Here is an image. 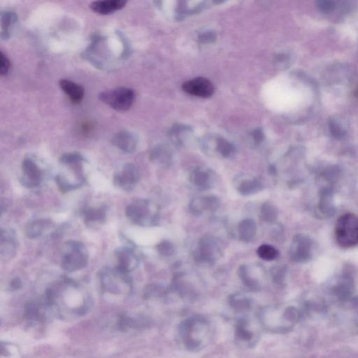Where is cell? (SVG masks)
<instances>
[{"instance_id": "7c38bea8", "label": "cell", "mask_w": 358, "mask_h": 358, "mask_svg": "<svg viewBox=\"0 0 358 358\" xmlns=\"http://www.w3.org/2000/svg\"><path fill=\"white\" fill-rule=\"evenodd\" d=\"M221 206V201L216 196H202L193 199L189 204V210L193 215L199 216L204 212H213Z\"/></svg>"}, {"instance_id": "2e32d148", "label": "cell", "mask_w": 358, "mask_h": 358, "mask_svg": "<svg viewBox=\"0 0 358 358\" xmlns=\"http://www.w3.org/2000/svg\"><path fill=\"white\" fill-rule=\"evenodd\" d=\"M213 172L204 168H197L191 172L189 181L191 183L200 189H208L214 183Z\"/></svg>"}, {"instance_id": "9c48e42d", "label": "cell", "mask_w": 358, "mask_h": 358, "mask_svg": "<svg viewBox=\"0 0 358 358\" xmlns=\"http://www.w3.org/2000/svg\"><path fill=\"white\" fill-rule=\"evenodd\" d=\"M139 173L133 164H126L115 174V184L125 191H130L135 187L139 180Z\"/></svg>"}, {"instance_id": "8d00e7d4", "label": "cell", "mask_w": 358, "mask_h": 358, "mask_svg": "<svg viewBox=\"0 0 358 358\" xmlns=\"http://www.w3.org/2000/svg\"><path fill=\"white\" fill-rule=\"evenodd\" d=\"M271 273L273 282L279 284V283H282L283 279H284L286 269L283 267H275L271 269Z\"/></svg>"}, {"instance_id": "7bdbcfd3", "label": "cell", "mask_w": 358, "mask_h": 358, "mask_svg": "<svg viewBox=\"0 0 358 358\" xmlns=\"http://www.w3.org/2000/svg\"><path fill=\"white\" fill-rule=\"evenodd\" d=\"M263 134L260 131L256 132L254 134V139L256 142L259 143L263 140Z\"/></svg>"}, {"instance_id": "484cf974", "label": "cell", "mask_w": 358, "mask_h": 358, "mask_svg": "<svg viewBox=\"0 0 358 358\" xmlns=\"http://www.w3.org/2000/svg\"><path fill=\"white\" fill-rule=\"evenodd\" d=\"M84 219L89 226H95L105 221L106 212L102 208H89L84 212Z\"/></svg>"}, {"instance_id": "4fadbf2b", "label": "cell", "mask_w": 358, "mask_h": 358, "mask_svg": "<svg viewBox=\"0 0 358 358\" xmlns=\"http://www.w3.org/2000/svg\"><path fill=\"white\" fill-rule=\"evenodd\" d=\"M41 180V172L35 162L30 158L24 160L22 164L21 182L28 187H36Z\"/></svg>"}, {"instance_id": "ab89813d", "label": "cell", "mask_w": 358, "mask_h": 358, "mask_svg": "<svg viewBox=\"0 0 358 358\" xmlns=\"http://www.w3.org/2000/svg\"><path fill=\"white\" fill-rule=\"evenodd\" d=\"M330 128L331 133L335 138H341L345 134L344 130L340 127V125H338V122H335L334 120H332L330 122Z\"/></svg>"}, {"instance_id": "ac0fdd59", "label": "cell", "mask_w": 358, "mask_h": 358, "mask_svg": "<svg viewBox=\"0 0 358 358\" xmlns=\"http://www.w3.org/2000/svg\"><path fill=\"white\" fill-rule=\"evenodd\" d=\"M61 89L74 104H79L84 97V89L81 86L70 80L63 79L60 81Z\"/></svg>"}, {"instance_id": "ba28073f", "label": "cell", "mask_w": 358, "mask_h": 358, "mask_svg": "<svg viewBox=\"0 0 358 358\" xmlns=\"http://www.w3.org/2000/svg\"><path fill=\"white\" fill-rule=\"evenodd\" d=\"M221 243L212 237H204L200 239L194 252L195 260L208 264L217 261L221 257Z\"/></svg>"}, {"instance_id": "f1b7e54d", "label": "cell", "mask_w": 358, "mask_h": 358, "mask_svg": "<svg viewBox=\"0 0 358 358\" xmlns=\"http://www.w3.org/2000/svg\"><path fill=\"white\" fill-rule=\"evenodd\" d=\"M18 18L14 13L5 12L2 14L1 18V37L2 39H7L9 37V31L10 28L15 23H16Z\"/></svg>"}, {"instance_id": "d590c367", "label": "cell", "mask_w": 358, "mask_h": 358, "mask_svg": "<svg viewBox=\"0 0 358 358\" xmlns=\"http://www.w3.org/2000/svg\"><path fill=\"white\" fill-rule=\"evenodd\" d=\"M83 158L81 154L77 153H67L64 156L61 157L60 161L65 164L72 165V164H80L83 161Z\"/></svg>"}, {"instance_id": "b9f144b4", "label": "cell", "mask_w": 358, "mask_h": 358, "mask_svg": "<svg viewBox=\"0 0 358 358\" xmlns=\"http://www.w3.org/2000/svg\"><path fill=\"white\" fill-rule=\"evenodd\" d=\"M10 287L12 290H18L21 287V281L18 278L13 279L10 283Z\"/></svg>"}, {"instance_id": "8992f818", "label": "cell", "mask_w": 358, "mask_h": 358, "mask_svg": "<svg viewBox=\"0 0 358 358\" xmlns=\"http://www.w3.org/2000/svg\"><path fill=\"white\" fill-rule=\"evenodd\" d=\"M99 100L118 112H125L133 106L135 99V93L128 88H118L101 92L99 95Z\"/></svg>"}, {"instance_id": "9a60e30c", "label": "cell", "mask_w": 358, "mask_h": 358, "mask_svg": "<svg viewBox=\"0 0 358 358\" xmlns=\"http://www.w3.org/2000/svg\"><path fill=\"white\" fill-rule=\"evenodd\" d=\"M113 144L124 152L132 153L137 147L138 139L135 134L127 130L118 132L113 137Z\"/></svg>"}, {"instance_id": "74e56055", "label": "cell", "mask_w": 358, "mask_h": 358, "mask_svg": "<svg viewBox=\"0 0 358 358\" xmlns=\"http://www.w3.org/2000/svg\"><path fill=\"white\" fill-rule=\"evenodd\" d=\"M11 63L8 57L4 54L3 52L0 53V74L5 76L8 74L10 70Z\"/></svg>"}, {"instance_id": "6da1fadb", "label": "cell", "mask_w": 358, "mask_h": 358, "mask_svg": "<svg viewBox=\"0 0 358 358\" xmlns=\"http://www.w3.org/2000/svg\"><path fill=\"white\" fill-rule=\"evenodd\" d=\"M179 334L187 350L198 351L208 345L213 336V328L208 319L197 315L181 323Z\"/></svg>"}, {"instance_id": "8fae6325", "label": "cell", "mask_w": 358, "mask_h": 358, "mask_svg": "<svg viewBox=\"0 0 358 358\" xmlns=\"http://www.w3.org/2000/svg\"><path fill=\"white\" fill-rule=\"evenodd\" d=\"M183 89L185 93L189 95L202 98H208L214 93L213 83L209 80L202 77L195 78L185 82L183 85Z\"/></svg>"}, {"instance_id": "d6a6232c", "label": "cell", "mask_w": 358, "mask_h": 358, "mask_svg": "<svg viewBox=\"0 0 358 358\" xmlns=\"http://www.w3.org/2000/svg\"><path fill=\"white\" fill-rule=\"evenodd\" d=\"M25 313L27 318L32 320H41V315L39 313V304L36 302H29L25 307Z\"/></svg>"}, {"instance_id": "e0dca14e", "label": "cell", "mask_w": 358, "mask_h": 358, "mask_svg": "<svg viewBox=\"0 0 358 358\" xmlns=\"http://www.w3.org/2000/svg\"><path fill=\"white\" fill-rule=\"evenodd\" d=\"M127 2L122 0H104L93 2L90 7L94 12L101 15H109L120 10L125 7Z\"/></svg>"}, {"instance_id": "30bf717a", "label": "cell", "mask_w": 358, "mask_h": 358, "mask_svg": "<svg viewBox=\"0 0 358 358\" xmlns=\"http://www.w3.org/2000/svg\"><path fill=\"white\" fill-rule=\"evenodd\" d=\"M311 241L304 235H298L294 237L291 244L290 256L297 262H304L310 259L311 256Z\"/></svg>"}, {"instance_id": "f546056e", "label": "cell", "mask_w": 358, "mask_h": 358, "mask_svg": "<svg viewBox=\"0 0 358 358\" xmlns=\"http://www.w3.org/2000/svg\"><path fill=\"white\" fill-rule=\"evenodd\" d=\"M260 216L262 221L266 223H275L278 218L277 208L271 203H264L260 208Z\"/></svg>"}, {"instance_id": "f35d334b", "label": "cell", "mask_w": 358, "mask_h": 358, "mask_svg": "<svg viewBox=\"0 0 358 358\" xmlns=\"http://www.w3.org/2000/svg\"><path fill=\"white\" fill-rule=\"evenodd\" d=\"M318 8L324 13H329L334 9L335 4L332 1H319L317 3Z\"/></svg>"}, {"instance_id": "7402d4cb", "label": "cell", "mask_w": 358, "mask_h": 358, "mask_svg": "<svg viewBox=\"0 0 358 358\" xmlns=\"http://www.w3.org/2000/svg\"><path fill=\"white\" fill-rule=\"evenodd\" d=\"M332 195V189L329 187L323 189L320 194L319 209L327 216H332L335 212Z\"/></svg>"}, {"instance_id": "ffe728a7", "label": "cell", "mask_w": 358, "mask_h": 358, "mask_svg": "<svg viewBox=\"0 0 358 358\" xmlns=\"http://www.w3.org/2000/svg\"><path fill=\"white\" fill-rule=\"evenodd\" d=\"M264 188L261 181L254 178L244 179L237 186V191L243 196H248L260 192Z\"/></svg>"}, {"instance_id": "83f0119b", "label": "cell", "mask_w": 358, "mask_h": 358, "mask_svg": "<svg viewBox=\"0 0 358 358\" xmlns=\"http://www.w3.org/2000/svg\"><path fill=\"white\" fill-rule=\"evenodd\" d=\"M238 275L245 286L250 289V290L259 291L261 288L259 281L250 277L248 273V267L246 265H242L239 267Z\"/></svg>"}, {"instance_id": "d4e9b609", "label": "cell", "mask_w": 358, "mask_h": 358, "mask_svg": "<svg viewBox=\"0 0 358 358\" xmlns=\"http://www.w3.org/2000/svg\"><path fill=\"white\" fill-rule=\"evenodd\" d=\"M51 222L47 220H38L29 223L26 229L27 237L30 239L37 238L51 226Z\"/></svg>"}, {"instance_id": "4dcf8cb0", "label": "cell", "mask_w": 358, "mask_h": 358, "mask_svg": "<svg viewBox=\"0 0 358 358\" xmlns=\"http://www.w3.org/2000/svg\"><path fill=\"white\" fill-rule=\"evenodd\" d=\"M257 254L262 260L272 261L279 256V251L271 245L263 244L258 248Z\"/></svg>"}, {"instance_id": "60d3db41", "label": "cell", "mask_w": 358, "mask_h": 358, "mask_svg": "<svg viewBox=\"0 0 358 358\" xmlns=\"http://www.w3.org/2000/svg\"><path fill=\"white\" fill-rule=\"evenodd\" d=\"M215 39V35L214 34L210 33V32H208V33H205L202 34L200 36V41L203 42V43H206V42H210L214 41Z\"/></svg>"}, {"instance_id": "52a82bcc", "label": "cell", "mask_w": 358, "mask_h": 358, "mask_svg": "<svg viewBox=\"0 0 358 358\" xmlns=\"http://www.w3.org/2000/svg\"><path fill=\"white\" fill-rule=\"evenodd\" d=\"M101 282L103 288L108 292L119 294L122 291H130L132 288V282L128 273L122 272L119 270L110 269L109 268L101 271Z\"/></svg>"}, {"instance_id": "e575fe53", "label": "cell", "mask_w": 358, "mask_h": 358, "mask_svg": "<svg viewBox=\"0 0 358 358\" xmlns=\"http://www.w3.org/2000/svg\"><path fill=\"white\" fill-rule=\"evenodd\" d=\"M156 248L158 254L164 257H170V256H173L174 252H175L174 245L169 241L166 240L159 243L156 246Z\"/></svg>"}, {"instance_id": "cb8c5ba5", "label": "cell", "mask_w": 358, "mask_h": 358, "mask_svg": "<svg viewBox=\"0 0 358 358\" xmlns=\"http://www.w3.org/2000/svg\"><path fill=\"white\" fill-rule=\"evenodd\" d=\"M229 304L234 309L239 312H247L251 309V299L242 294H233L229 298Z\"/></svg>"}, {"instance_id": "5bb4252c", "label": "cell", "mask_w": 358, "mask_h": 358, "mask_svg": "<svg viewBox=\"0 0 358 358\" xmlns=\"http://www.w3.org/2000/svg\"><path fill=\"white\" fill-rule=\"evenodd\" d=\"M116 269L122 272L128 273L135 269L139 263L137 256L133 249L129 248H121L116 250Z\"/></svg>"}, {"instance_id": "3957f363", "label": "cell", "mask_w": 358, "mask_h": 358, "mask_svg": "<svg viewBox=\"0 0 358 358\" xmlns=\"http://www.w3.org/2000/svg\"><path fill=\"white\" fill-rule=\"evenodd\" d=\"M126 215L136 225L149 227L158 224L160 219L158 206L147 200H137L126 208Z\"/></svg>"}, {"instance_id": "4316f807", "label": "cell", "mask_w": 358, "mask_h": 358, "mask_svg": "<svg viewBox=\"0 0 358 358\" xmlns=\"http://www.w3.org/2000/svg\"><path fill=\"white\" fill-rule=\"evenodd\" d=\"M151 160L160 165H168L172 161V153L164 146H158L153 149L151 154Z\"/></svg>"}, {"instance_id": "44dd1931", "label": "cell", "mask_w": 358, "mask_h": 358, "mask_svg": "<svg viewBox=\"0 0 358 358\" xmlns=\"http://www.w3.org/2000/svg\"><path fill=\"white\" fill-rule=\"evenodd\" d=\"M16 242L11 231H1V254L5 258H12L16 254Z\"/></svg>"}, {"instance_id": "603a6c76", "label": "cell", "mask_w": 358, "mask_h": 358, "mask_svg": "<svg viewBox=\"0 0 358 358\" xmlns=\"http://www.w3.org/2000/svg\"><path fill=\"white\" fill-rule=\"evenodd\" d=\"M250 323L246 319L238 320L236 325V336L240 342L250 344L254 342L255 334L250 327Z\"/></svg>"}, {"instance_id": "5b68a950", "label": "cell", "mask_w": 358, "mask_h": 358, "mask_svg": "<svg viewBox=\"0 0 358 358\" xmlns=\"http://www.w3.org/2000/svg\"><path fill=\"white\" fill-rule=\"evenodd\" d=\"M89 261V252L81 242L70 241L63 247L61 267L65 271L72 272L85 267Z\"/></svg>"}, {"instance_id": "1f68e13d", "label": "cell", "mask_w": 358, "mask_h": 358, "mask_svg": "<svg viewBox=\"0 0 358 358\" xmlns=\"http://www.w3.org/2000/svg\"><path fill=\"white\" fill-rule=\"evenodd\" d=\"M216 149H217L218 152L225 158H229V157L233 156L236 151L233 144L225 139H221V138L217 140Z\"/></svg>"}, {"instance_id": "836d02e7", "label": "cell", "mask_w": 358, "mask_h": 358, "mask_svg": "<svg viewBox=\"0 0 358 358\" xmlns=\"http://www.w3.org/2000/svg\"><path fill=\"white\" fill-rule=\"evenodd\" d=\"M166 289L159 285H149L146 287L144 291V297L145 298H159L166 294Z\"/></svg>"}, {"instance_id": "d6986e66", "label": "cell", "mask_w": 358, "mask_h": 358, "mask_svg": "<svg viewBox=\"0 0 358 358\" xmlns=\"http://www.w3.org/2000/svg\"><path fill=\"white\" fill-rule=\"evenodd\" d=\"M239 239L244 242H250L254 240L257 233V225L254 220L244 219L238 225Z\"/></svg>"}, {"instance_id": "7a4b0ae2", "label": "cell", "mask_w": 358, "mask_h": 358, "mask_svg": "<svg viewBox=\"0 0 358 358\" xmlns=\"http://www.w3.org/2000/svg\"><path fill=\"white\" fill-rule=\"evenodd\" d=\"M262 326L272 332H283L291 329L300 319V313L294 307L281 309L277 306L264 308L258 313Z\"/></svg>"}, {"instance_id": "277c9868", "label": "cell", "mask_w": 358, "mask_h": 358, "mask_svg": "<svg viewBox=\"0 0 358 358\" xmlns=\"http://www.w3.org/2000/svg\"><path fill=\"white\" fill-rule=\"evenodd\" d=\"M335 238L339 246L350 248L358 245V217L353 214L340 216L335 226Z\"/></svg>"}]
</instances>
